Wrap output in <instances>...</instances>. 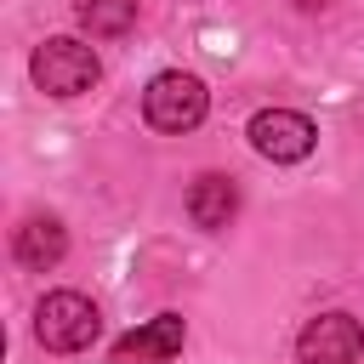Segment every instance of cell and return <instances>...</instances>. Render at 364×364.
I'll return each instance as SVG.
<instances>
[{"instance_id": "9c48e42d", "label": "cell", "mask_w": 364, "mask_h": 364, "mask_svg": "<svg viewBox=\"0 0 364 364\" xmlns=\"http://www.w3.org/2000/svg\"><path fill=\"white\" fill-rule=\"evenodd\" d=\"M74 17H80L85 34L114 40V34H125L136 23V0H74Z\"/></svg>"}, {"instance_id": "52a82bcc", "label": "cell", "mask_w": 364, "mask_h": 364, "mask_svg": "<svg viewBox=\"0 0 364 364\" xmlns=\"http://www.w3.org/2000/svg\"><path fill=\"white\" fill-rule=\"evenodd\" d=\"M11 256H17L28 273L57 267V262L68 256V233H63V222H57V216H23L17 233H11Z\"/></svg>"}, {"instance_id": "8992f818", "label": "cell", "mask_w": 364, "mask_h": 364, "mask_svg": "<svg viewBox=\"0 0 364 364\" xmlns=\"http://www.w3.org/2000/svg\"><path fill=\"white\" fill-rule=\"evenodd\" d=\"M182 341H188L182 313H159V318H148L114 341V364H171L182 353Z\"/></svg>"}, {"instance_id": "ba28073f", "label": "cell", "mask_w": 364, "mask_h": 364, "mask_svg": "<svg viewBox=\"0 0 364 364\" xmlns=\"http://www.w3.org/2000/svg\"><path fill=\"white\" fill-rule=\"evenodd\" d=\"M233 210H239V182H233V176H222V171L193 176V188H188V216H193V228L216 233V228L233 222Z\"/></svg>"}, {"instance_id": "7a4b0ae2", "label": "cell", "mask_w": 364, "mask_h": 364, "mask_svg": "<svg viewBox=\"0 0 364 364\" xmlns=\"http://www.w3.org/2000/svg\"><path fill=\"white\" fill-rule=\"evenodd\" d=\"M102 330V313L91 296L80 290H51L40 307H34V336L46 353H85Z\"/></svg>"}, {"instance_id": "6da1fadb", "label": "cell", "mask_w": 364, "mask_h": 364, "mask_svg": "<svg viewBox=\"0 0 364 364\" xmlns=\"http://www.w3.org/2000/svg\"><path fill=\"white\" fill-rule=\"evenodd\" d=\"M205 114H210V91H205V80H199V74L171 68V74H154V80H148V91H142V119H148L154 131L182 136V131H193Z\"/></svg>"}, {"instance_id": "3957f363", "label": "cell", "mask_w": 364, "mask_h": 364, "mask_svg": "<svg viewBox=\"0 0 364 364\" xmlns=\"http://www.w3.org/2000/svg\"><path fill=\"white\" fill-rule=\"evenodd\" d=\"M28 74H34V85H40L46 97H80V91H91V85H97L102 63H97V51H91L85 40H74V34H57V40L34 46V63H28Z\"/></svg>"}, {"instance_id": "5b68a950", "label": "cell", "mask_w": 364, "mask_h": 364, "mask_svg": "<svg viewBox=\"0 0 364 364\" xmlns=\"http://www.w3.org/2000/svg\"><path fill=\"white\" fill-rule=\"evenodd\" d=\"M358 353H364V324L353 313H318L296 336L301 364H358Z\"/></svg>"}, {"instance_id": "277c9868", "label": "cell", "mask_w": 364, "mask_h": 364, "mask_svg": "<svg viewBox=\"0 0 364 364\" xmlns=\"http://www.w3.org/2000/svg\"><path fill=\"white\" fill-rule=\"evenodd\" d=\"M245 136H250V148H256L262 159H273V165H296V159L313 154L318 125H313L307 114H296V108H262V114L250 119Z\"/></svg>"}, {"instance_id": "30bf717a", "label": "cell", "mask_w": 364, "mask_h": 364, "mask_svg": "<svg viewBox=\"0 0 364 364\" xmlns=\"http://www.w3.org/2000/svg\"><path fill=\"white\" fill-rule=\"evenodd\" d=\"M296 6H301V11H324L330 0H296Z\"/></svg>"}]
</instances>
